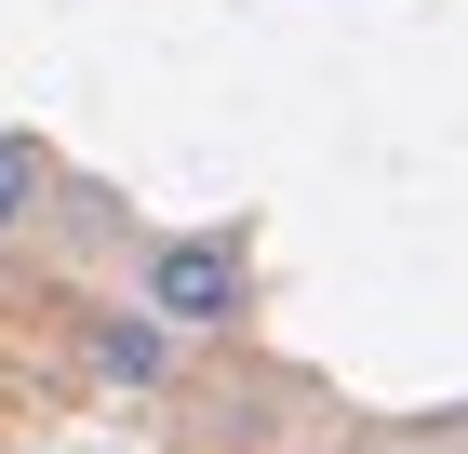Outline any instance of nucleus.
I'll return each instance as SVG.
<instances>
[{
  "label": "nucleus",
  "mask_w": 468,
  "mask_h": 454,
  "mask_svg": "<svg viewBox=\"0 0 468 454\" xmlns=\"http://www.w3.org/2000/svg\"><path fill=\"white\" fill-rule=\"evenodd\" d=\"M68 348H80V375H94V387H134V401L187 375V348H175V334L134 308V294H94V308L68 321Z\"/></svg>",
  "instance_id": "2"
},
{
  "label": "nucleus",
  "mask_w": 468,
  "mask_h": 454,
  "mask_svg": "<svg viewBox=\"0 0 468 454\" xmlns=\"http://www.w3.org/2000/svg\"><path fill=\"white\" fill-rule=\"evenodd\" d=\"M54 201H68V161H54L27 121H0V254H27L40 227H54Z\"/></svg>",
  "instance_id": "3"
},
{
  "label": "nucleus",
  "mask_w": 468,
  "mask_h": 454,
  "mask_svg": "<svg viewBox=\"0 0 468 454\" xmlns=\"http://www.w3.org/2000/svg\"><path fill=\"white\" fill-rule=\"evenodd\" d=\"M134 308L175 348H228L254 321V241L241 227H147L134 241Z\"/></svg>",
  "instance_id": "1"
}]
</instances>
